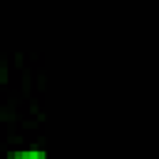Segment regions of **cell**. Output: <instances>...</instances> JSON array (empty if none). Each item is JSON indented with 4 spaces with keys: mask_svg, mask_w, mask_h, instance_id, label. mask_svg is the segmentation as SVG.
Here are the masks:
<instances>
[{
    "mask_svg": "<svg viewBox=\"0 0 159 159\" xmlns=\"http://www.w3.org/2000/svg\"><path fill=\"white\" fill-rule=\"evenodd\" d=\"M12 159H45V154H40V152H20Z\"/></svg>",
    "mask_w": 159,
    "mask_h": 159,
    "instance_id": "cell-1",
    "label": "cell"
}]
</instances>
